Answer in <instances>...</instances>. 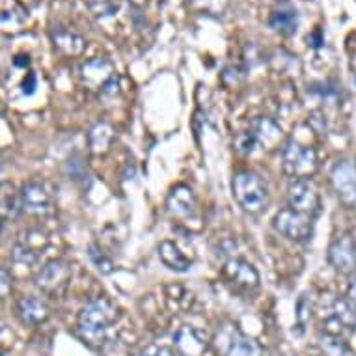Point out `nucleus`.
<instances>
[{
    "mask_svg": "<svg viewBox=\"0 0 356 356\" xmlns=\"http://www.w3.org/2000/svg\"><path fill=\"white\" fill-rule=\"evenodd\" d=\"M222 278L229 287L239 293H252L259 287V273L245 259L232 257L222 267Z\"/></svg>",
    "mask_w": 356,
    "mask_h": 356,
    "instance_id": "nucleus-8",
    "label": "nucleus"
},
{
    "mask_svg": "<svg viewBox=\"0 0 356 356\" xmlns=\"http://www.w3.org/2000/svg\"><path fill=\"white\" fill-rule=\"evenodd\" d=\"M347 298H349L350 302H353L356 306V275H355V278H353V280H350V284H349V289H347Z\"/></svg>",
    "mask_w": 356,
    "mask_h": 356,
    "instance_id": "nucleus-34",
    "label": "nucleus"
},
{
    "mask_svg": "<svg viewBox=\"0 0 356 356\" xmlns=\"http://www.w3.org/2000/svg\"><path fill=\"white\" fill-rule=\"evenodd\" d=\"M13 64L17 65V67H29V65H30V58H29V56H24V54H23V56H17V58L13 60Z\"/></svg>",
    "mask_w": 356,
    "mask_h": 356,
    "instance_id": "nucleus-36",
    "label": "nucleus"
},
{
    "mask_svg": "<svg viewBox=\"0 0 356 356\" xmlns=\"http://www.w3.org/2000/svg\"><path fill=\"white\" fill-rule=\"evenodd\" d=\"M23 209L30 215H47L53 209V194L41 183H26L21 188Z\"/></svg>",
    "mask_w": 356,
    "mask_h": 356,
    "instance_id": "nucleus-14",
    "label": "nucleus"
},
{
    "mask_svg": "<svg viewBox=\"0 0 356 356\" xmlns=\"http://www.w3.org/2000/svg\"><path fill=\"white\" fill-rule=\"evenodd\" d=\"M319 345H321V350L327 356H353V350H350L349 345L345 343L343 338L321 334L319 336Z\"/></svg>",
    "mask_w": 356,
    "mask_h": 356,
    "instance_id": "nucleus-24",
    "label": "nucleus"
},
{
    "mask_svg": "<svg viewBox=\"0 0 356 356\" xmlns=\"http://www.w3.org/2000/svg\"><path fill=\"white\" fill-rule=\"evenodd\" d=\"M34 2H38V0H29V4H34Z\"/></svg>",
    "mask_w": 356,
    "mask_h": 356,
    "instance_id": "nucleus-37",
    "label": "nucleus"
},
{
    "mask_svg": "<svg viewBox=\"0 0 356 356\" xmlns=\"http://www.w3.org/2000/svg\"><path fill=\"white\" fill-rule=\"evenodd\" d=\"M84 2L95 15H112L118 10L114 0H84Z\"/></svg>",
    "mask_w": 356,
    "mask_h": 356,
    "instance_id": "nucleus-28",
    "label": "nucleus"
},
{
    "mask_svg": "<svg viewBox=\"0 0 356 356\" xmlns=\"http://www.w3.org/2000/svg\"><path fill=\"white\" fill-rule=\"evenodd\" d=\"M71 275H73V270H71L70 263L64 261V259H53L45 267H41V270L35 276V286L49 297L60 298L67 291Z\"/></svg>",
    "mask_w": 356,
    "mask_h": 356,
    "instance_id": "nucleus-7",
    "label": "nucleus"
},
{
    "mask_svg": "<svg viewBox=\"0 0 356 356\" xmlns=\"http://www.w3.org/2000/svg\"><path fill=\"white\" fill-rule=\"evenodd\" d=\"M159 257L170 270H175V273H187L191 269V259L172 241H163L159 245Z\"/></svg>",
    "mask_w": 356,
    "mask_h": 356,
    "instance_id": "nucleus-19",
    "label": "nucleus"
},
{
    "mask_svg": "<svg viewBox=\"0 0 356 356\" xmlns=\"http://www.w3.org/2000/svg\"><path fill=\"white\" fill-rule=\"evenodd\" d=\"M328 261L339 275H356V239L350 234L336 237L328 246Z\"/></svg>",
    "mask_w": 356,
    "mask_h": 356,
    "instance_id": "nucleus-11",
    "label": "nucleus"
},
{
    "mask_svg": "<svg viewBox=\"0 0 356 356\" xmlns=\"http://www.w3.org/2000/svg\"><path fill=\"white\" fill-rule=\"evenodd\" d=\"M269 24L270 29L276 30V32H280V34L284 35L295 34L298 26L297 10H295L289 2H282L280 6L270 13Z\"/></svg>",
    "mask_w": 356,
    "mask_h": 356,
    "instance_id": "nucleus-18",
    "label": "nucleus"
},
{
    "mask_svg": "<svg viewBox=\"0 0 356 356\" xmlns=\"http://www.w3.org/2000/svg\"><path fill=\"white\" fill-rule=\"evenodd\" d=\"M116 138V133H114V129L105 122L95 123L92 131H90V135H88V140H90V149L95 155H99V153L108 152V147Z\"/></svg>",
    "mask_w": 356,
    "mask_h": 356,
    "instance_id": "nucleus-21",
    "label": "nucleus"
},
{
    "mask_svg": "<svg viewBox=\"0 0 356 356\" xmlns=\"http://www.w3.org/2000/svg\"><path fill=\"white\" fill-rule=\"evenodd\" d=\"M308 43L312 45V47H321L323 43H325V40H323V35H321V30H314L312 34L308 35Z\"/></svg>",
    "mask_w": 356,
    "mask_h": 356,
    "instance_id": "nucleus-33",
    "label": "nucleus"
},
{
    "mask_svg": "<svg viewBox=\"0 0 356 356\" xmlns=\"http://www.w3.org/2000/svg\"><path fill=\"white\" fill-rule=\"evenodd\" d=\"M24 21H26V12L21 8L15 0H4L2 4V30L4 32H19L23 30Z\"/></svg>",
    "mask_w": 356,
    "mask_h": 356,
    "instance_id": "nucleus-22",
    "label": "nucleus"
},
{
    "mask_svg": "<svg viewBox=\"0 0 356 356\" xmlns=\"http://www.w3.org/2000/svg\"><path fill=\"white\" fill-rule=\"evenodd\" d=\"M327 317H332L347 330V334L356 328V306L349 298H334L332 308Z\"/></svg>",
    "mask_w": 356,
    "mask_h": 356,
    "instance_id": "nucleus-20",
    "label": "nucleus"
},
{
    "mask_svg": "<svg viewBox=\"0 0 356 356\" xmlns=\"http://www.w3.org/2000/svg\"><path fill=\"white\" fill-rule=\"evenodd\" d=\"M297 319H298V327H302L304 325L312 319V304L308 302V298L304 295L300 300H298V306H297Z\"/></svg>",
    "mask_w": 356,
    "mask_h": 356,
    "instance_id": "nucleus-30",
    "label": "nucleus"
},
{
    "mask_svg": "<svg viewBox=\"0 0 356 356\" xmlns=\"http://www.w3.org/2000/svg\"><path fill=\"white\" fill-rule=\"evenodd\" d=\"M90 257H92V261L95 263V267L99 269L101 275H111L112 270H114V263H112V259H108L103 252L97 250V246H90Z\"/></svg>",
    "mask_w": 356,
    "mask_h": 356,
    "instance_id": "nucleus-26",
    "label": "nucleus"
},
{
    "mask_svg": "<svg viewBox=\"0 0 356 356\" xmlns=\"http://www.w3.org/2000/svg\"><path fill=\"white\" fill-rule=\"evenodd\" d=\"M35 86H38V79H35L34 73H29V76H26L23 82V94L32 95L34 94Z\"/></svg>",
    "mask_w": 356,
    "mask_h": 356,
    "instance_id": "nucleus-32",
    "label": "nucleus"
},
{
    "mask_svg": "<svg viewBox=\"0 0 356 356\" xmlns=\"http://www.w3.org/2000/svg\"><path fill=\"white\" fill-rule=\"evenodd\" d=\"M116 70L108 58H92L81 67V79L90 90L94 92H103L108 82L116 79Z\"/></svg>",
    "mask_w": 356,
    "mask_h": 356,
    "instance_id": "nucleus-12",
    "label": "nucleus"
},
{
    "mask_svg": "<svg viewBox=\"0 0 356 356\" xmlns=\"http://www.w3.org/2000/svg\"><path fill=\"white\" fill-rule=\"evenodd\" d=\"M17 316L30 327H38L49 319V306L41 298L24 297L17 302Z\"/></svg>",
    "mask_w": 356,
    "mask_h": 356,
    "instance_id": "nucleus-16",
    "label": "nucleus"
},
{
    "mask_svg": "<svg viewBox=\"0 0 356 356\" xmlns=\"http://www.w3.org/2000/svg\"><path fill=\"white\" fill-rule=\"evenodd\" d=\"M21 211H23V198H21V193H17L12 185L4 183V185H2V216H4V220H13V218H17Z\"/></svg>",
    "mask_w": 356,
    "mask_h": 356,
    "instance_id": "nucleus-23",
    "label": "nucleus"
},
{
    "mask_svg": "<svg viewBox=\"0 0 356 356\" xmlns=\"http://www.w3.org/2000/svg\"><path fill=\"white\" fill-rule=\"evenodd\" d=\"M118 319V309L116 306L108 300L106 297H97L81 309L79 314V332L81 338L84 339V343L97 341L103 345V334L116 323Z\"/></svg>",
    "mask_w": 356,
    "mask_h": 356,
    "instance_id": "nucleus-1",
    "label": "nucleus"
},
{
    "mask_svg": "<svg viewBox=\"0 0 356 356\" xmlns=\"http://www.w3.org/2000/svg\"><path fill=\"white\" fill-rule=\"evenodd\" d=\"M101 349H103L105 356H129L127 345L123 343L122 339H108V341L101 345Z\"/></svg>",
    "mask_w": 356,
    "mask_h": 356,
    "instance_id": "nucleus-29",
    "label": "nucleus"
},
{
    "mask_svg": "<svg viewBox=\"0 0 356 356\" xmlns=\"http://www.w3.org/2000/svg\"><path fill=\"white\" fill-rule=\"evenodd\" d=\"M330 183L338 200L345 207H356V164L353 161H338L330 170Z\"/></svg>",
    "mask_w": 356,
    "mask_h": 356,
    "instance_id": "nucleus-9",
    "label": "nucleus"
},
{
    "mask_svg": "<svg viewBox=\"0 0 356 356\" xmlns=\"http://www.w3.org/2000/svg\"><path fill=\"white\" fill-rule=\"evenodd\" d=\"M282 166L291 179H308L309 175L316 174L319 166L316 147L304 146L295 138L287 140L282 149Z\"/></svg>",
    "mask_w": 356,
    "mask_h": 356,
    "instance_id": "nucleus-5",
    "label": "nucleus"
},
{
    "mask_svg": "<svg viewBox=\"0 0 356 356\" xmlns=\"http://www.w3.org/2000/svg\"><path fill=\"white\" fill-rule=\"evenodd\" d=\"M174 349L179 356H204L209 349V339L200 328L193 325H183L174 334Z\"/></svg>",
    "mask_w": 356,
    "mask_h": 356,
    "instance_id": "nucleus-13",
    "label": "nucleus"
},
{
    "mask_svg": "<svg viewBox=\"0 0 356 356\" xmlns=\"http://www.w3.org/2000/svg\"><path fill=\"white\" fill-rule=\"evenodd\" d=\"M273 226L286 239L304 243L314 234V216L298 213L291 207H286V209L276 213L275 218H273Z\"/></svg>",
    "mask_w": 356,
    "mask_h": 356,
    "instance_id": "nucleus-6",
    "label": "nucleus"
},
{
    "mask_svg": "<svg viewBox=\"0 0 356 356\" xmlns=\"http://www.w3.org/2000/svg\"><path fill=\"white\" fill-rule=\"evenodd\" d=\"M232 191L237 204L250 215L261 213L269 204V188L254 172H237L232 179Z\"/></svg>",
    "mask_w": 356,
    "mask_h": 356,
    "instance_id": "nucleus-4",
    "label": "nucleus"
},
{
    "mask_svg": "<svg viewBox=\"0 0 356 356\" xmlns=\"http://www.w3.org/2000/svg\"><path fill=\"white\" fill-rule=\"evenodd\" d=\"M140 356H179V355H177V350L170 349V347H166V345L153 343L142 350Z\"/></svg>",
    "mask_w": 356,
    "mask_h": 356,
    "instance_id": "nucleus-31",
    "label": "nucleus"
},
{
    "mask_svg": "<svg viewBox=\"0 0 356 356\" xmlns=\"http://www.w3.org/2000/svg\"><path fill=\"white\" fill-rule=\"evenodd\" d=\"M54 49L65 56H79L86 49V41L82 35H79L73 30H67L64 26L53 30Z\"/></svg>",
    "mask_w": 356,
    "mask_h": 356,
    "instance_id": "nucleus-17",
    "label": "nucleus"
},
{
    "mask_svg": "<svg viewBox=\"0 0 356 356\" xmlns=\"http://www.w3.org/2000/svg\"><path fill=\"white\" fill-rule=\"evenodd\" d=\"M211 345L218 356H263L259 341L246 336L235 323L218 325L211 338Z\"/></svg>",
    "mask_w": 356,
    "mask_h": 356,
    "instance_id": "nucleus-2",
    "label": "nucleus"
},
{
    "mask_svg": "<svg viewBox=\"0 0 356 356\" xmlns=\"http://www.w3.org/2000/svg\"><path fill=\"white\" fill-rule=\"evenodd\" d=\"M287 202L289 207L298 213L316 218L321 211V200L316 187L308 179H291L287 185Z\"/></svg>",
    "mask_w": 356,
    "mask_h": 356,
    "instance_id": "nucleus-10",
    "label": "nucleus"
},
{
    "mask_svg": "<svg viewBox=\"0 0 356 356\" xmlns=\"http://www.w3.org/2000/svg\"><path fill=\"white\" fill-rule=\"evenodd\" d=\"M229 0H188V6L194 12L207 13V15H222L228 8Z\"/></svg>",
    "mask_w": 356,
    "mask_h": 356,
    "instance_id": "nucleus-25",
    "label": "nucleus"
},
{
    "mask_svg": "<svg viewBox=\"0 0 356 356\" xmlns=\"http://www.w3.org/2000/svg\"><path fill=\"white\" fill-rule=\"evenodd\" d=\"M284 142V131L273 118L259 116L250 123L248 133L237 138V149L241 153H254L256 149L261 152H275Z\"/></svg>",
    "mask_w": 356,
    "mask_h": 356,
    "instance_id": "nucleus-3",
    "label": "nucleus"
},
{
    "mask_svg": "<svg viewBox=\"0 0 356 356\" xmlns=\"http://www.w3.org/2000/svg\"><path fill=\"white\" fill-rule=\"evenodd\" d=\"M166 207L174 216H179V218H185V216H191L196 211V198H194V193L185 185H177V187L172 188V193L168 194L166 198Z\"/></svg>",
    "mask_w": 356,
    "mask_h": 356,
    "instance_id": "nucleus-15",
    "label": "nucleus"
},
{
    "mask_svg": "<svg viewBox=\"0 0 356 356\" xmlns=\"http://www.w3.org/2000/svg\"><path fill=\"white\" fill-rule=\"evenodd\" d=\"M13 259L21 265H32V263L38 261V252L32 250L30 246L26 245H15L12 250Z\"/></svg>",
    "mask_w": 356,
    "mask_h": 356,
    "instance_id": "nucleus-27",
    "label": "nucleus"
},
{
    "mask_svg": "<svg viewBox=\"0 0 356 356\" xmlns=\"http://www.w3.org/2000/svg\"><path fill=\"white\" fill-rule=\"evenodd\" d=\"M8 287H10V273L6 269H2V297H6Z\"/></svg>",
    "mask_w": 356,
    "mask_h": 356,
    "instance_id": "nucleus-35",
    "label": "nucleus"
}]
</instances>
